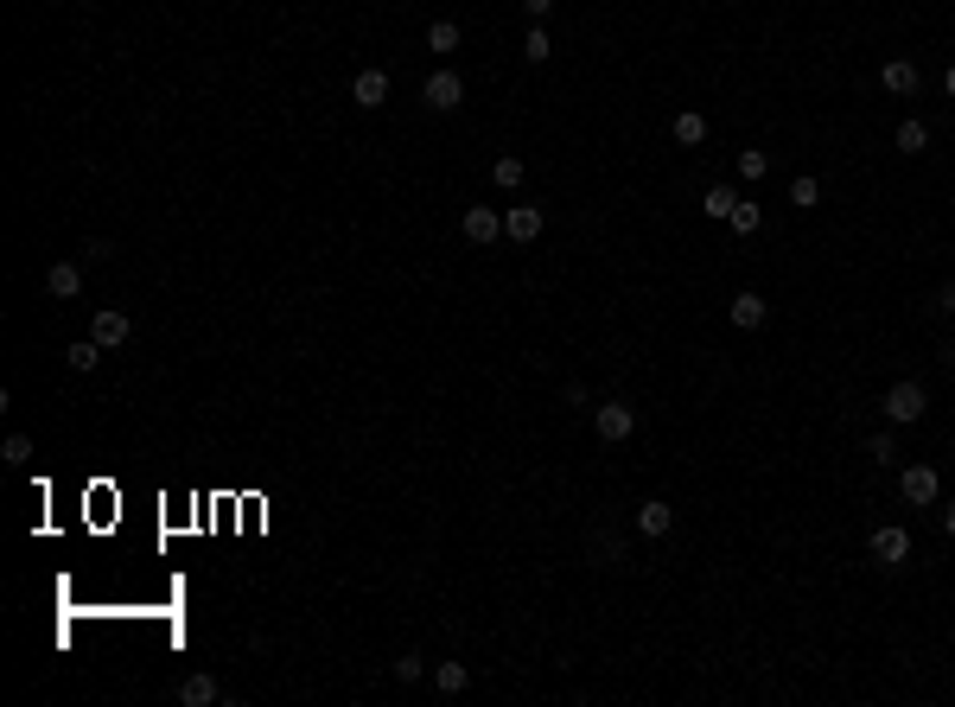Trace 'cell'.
<instances>
[{"instance_id": "cell-1", "label": "cell", "mask_w": 955, "mask_h": 707, "mask_svg": "<svg viewBox=\"0 0 955 707\" xmlns=\"http://www.w3.org/2000/svg\"><path fill=\"white\" fill-rule=\"evenodd\" d=\"M879 408H885V421H892V427H917V421L930 415V395H924V383H911V376H905V383L885 389Z\"/></svg>"}, {"instance_id": "cell-2", "label": "cell", "mask_w": 955, "mask_h": 707, "mask_svg": "<svg viewBox=\"0 0 955 707\" xmlns=\"http://www.w3.org/2000/svg\"><path fill=\"white\" fill-rule=\"evenodd\" d=\"M593 434H599L605 446H624V440L637 434V408H631V402H599V408H593Z\"/></svg>"}, {"instance_id": "cell-3", "label": "cell", "mask_w": 955, "mask_h": 707, "mask_svg": "<svg viewBox=\"0 0 955 707\" xmlns=\"http://www.w3.org/2000/svg\"><path fill=\"white\" fill-rule=\"evenodd\" d=\"M421 102H427V109H440V115H453L459 102H465V77L453 71V64H446V71H433V77L421 83Z\"/></svg>"}, {"instance_id": "cell-4", "label": "cell", "mask_w": 955, "mask_h": 707, "mask_svg": "<svg viewBox=\"0 0 955 707\" xmlns=\"http://www.w3.org/2000/svg\"><path fill=\"white\" fill-rule=\"evenodd\" d=\"M866 548H873L879 567H905L911 561V529L905 523H885V529H873V542H866Z\"/></svg>"}, {"instance_id": "cell-5", "label": "cell", "mask_w": 955, "mask_h": 707, "mask_svg": "<svg viewBox=\"0 0 955 707\" xmlns=\"http://www.w3.org/2000/svg\"><path fill=\"white\" fill-rule=\"evenodd\" d=\"M898 491H905V504H936L943 497V478H936V465H905V478H898Z\"/></svg>"}, {"instance_id": "cell-6", "label": "cell", "mask_w": 955, "mask_h": 707, "mask_svg": "<svg viewBox=\"0 0 955 707\" xmlns=\"http://www.w3.org/2000/svg\"><path fill=\"white\" fill-rule=\"evenodd\" d=\"M542 211H535V204H510V211H503V236H510V243H535V236H542Z\"/></svg>"}, {"instance_id": "cell-7", "label": "cell", "mask_w": 955, "mask_h": 707, "mask_svg": "<svg viewBox=\"0 0 955 707\" xmlns=\"http://www.w3.org/2000/svg\"><path fill=\"white\" fill-rule=\"evenodd\" d=\"M726 319H733L739 332H758V325L771 319V306H764V293H752V287H745V293H733V306H726Z\"/></svg>"}, {"instance_id": "cell-8", "label": "cell", "mask_w": 955, "mask_h": 707, "mask_svg": "<svg viewBox=\"0 0 955 707\" xmlns=\"http://www.w3.org/2000/svg\"><path fill=\"white\" fill-rule=\"evenodd\" d=\"M128 332H134V325H128V313H115V306H102V313L90 319V338L102 344V351H115V344H128Z\"/></svg>"}, {"instance_id": "cell-9", "label": "cell", "mask_w": 955, "mask_h": 707, "mask_svg": "<svg viewBox=\"0 0 955 707\" xmlns=\"http://www.w3.org/2000/svg\"><path fill=\"white\" fill-rule=\"evenodd\" d=\"M459 230H465V243H497V230H503V217L491 211V204H472V211L459 217Z\"/></svg>"}, {"instance_id": "cell-10", "label": "cell", "mask_w": 955, "mask_h": 707, "mask_svg": "<svg viewBox=\"0 0 955 707\" xmlns=\"http://www.w3.org/2000/svg\"><path fill=\"white\" fill-rule=\"evenodd\" d=\"M669 529H675V510L663 504V497H644V504H637V536L656 542V536H669Z\"/></svg>"}, {"instance_id": "cell-11", "label": "cell", "mask_w": 955, "mask_h": 707, "mask_svg": "<svg viewBox=\"0 0 955 707\" xmlns=\"http://www.w3.org/2000/svg\"><path fill=\"white\" fill-rule=\"evenodd\" d=\"M351 102H357V109H382V102H389V77H382V71H357L351 77Z\"/></svg>"}, {"instance_id": "cell-12", "label": "cell", "mask_w": 955, "mask_h": 707, "mask_svg": "<svg viewBox=\"0 0 955 707\" xmlns=\"http://www.w3.org/2000/svg\"><path fill=\"white\" fill-rule=\"evenodd\" d=\"M179 701H185V707H217V701H223V688H217V676L191 669V676L179 682Z\"/></svg>"}, {"instance_id": "cell-13", "label": "cell", "mask_w": 955, "mask_h": 707, "mask_svg": "<svg viewBox=\"0 0 955 707\" xmlns=\"http://www.w3.org/2000/svg\"><path fill=\"white\" fill-rule=\"evenodd\" d=\"M45 293H51V300H77V293H83V268L77 262H51Z\"/></svg>"}, {"instance_id": "cell-14", "label": "cell", "mask_w": 955, "mask_h": 707, "mask_svg": "<svg viewBox=\"0 0 955 707\" xmlns=\"http://www.w3.org/2000/svg\"><path fill=\"white\" fill-rule=\"evenodd\" d=\"M879 83H885L892 96H917V83H924V77H917V64H911V58H892V64L879 71Z\"/></svg>"}, {"instance_id": "cell-15", "label": "cell", "mask_w": 955, "mask_h": 707, "mask_svg": "<svg viewBox=\"0 0 955 707\" xmlns=\"http://www.w3.org/2000/svg\"><path fill=\"white\" fill-rule=\"evenodd\" d=\"M523 179H529V166L516 160V153H497V160H491V185H497V192H523Z\"/></svg>"}, {"instance_id": "cell-16", "label": "cell", "mask_w": 955, "mask_h": 707, "mask_svg": "<svg viewBox=\"0 0 955 707\" xmlns=\"http://www.w3.org/2000/svg\"><path fill=\"white\" fill-rule=\"evenodd\" d=\"M892 147H898V153H924V147H930V122L905 115V122H898V134H892Z\"/></svg>"}, {"instance_id": "cell-17", "label": "cell", "mask_w": 955, "mask_h": 707, "mask_svg": "<svg viewBox=\"0 0 955 707\" xmlns=\"http://www.w3.org/2000/svg\"><path fill=\"white\" fill-rule=\"evenodd\" d=\"M433 688H440V695H465V688H472V669L465 663H433Z\"/></svg>"}, {"instance_id": "cell-18", "label": "cell", "mask_w": 955, "mask_h": 707, "mask_svg": "<svg viewBox=\"0 0 955 707\" xmlns=\"http://www.w3.org/2000/svg\"><path fill=\"white\" fill-rule=\"evenodd\" d=\"M669 134H675V141H682V147H701V141H707V115H701V109H682V115H675V128H669Z\"/></svg>"}, {"instance_id": "cell-19", "label": "cell", "mask_w": 955, "mask_h": 707, "mask_svg": "<svg viewBox=\"0 0 955 707\" xmlns=\"http://www.w3.org/2000/svg\"><path fill=\"white\" fill-rule=\"evenodd\" d=\"M733 204H739L733 185H707V192H701V211H707V217H720V223L733 217Z\"/></svg>"}, {"instance_id": "cell-20", "label": "cell", "mask_w": 955, "mask_h": 707, "mask_svg": "<svg viewBox=\"0 0 955 707\" xmlns=\"http://www.w3.org/2000/svg\"><path fill=\"white\" fill-rule=\"evenodd\" d=\"M64 364H71L77 376H90V370L102 364V344H96V338H77V344H71V351H64Z\"/></svg>"}, {"instance_id": "cell-21", "label": "cell", "mask_w": 955, "mask_h": 707, "mask_svg": "<svg viewBox=\"0 0 955 707\" xmlns=\"http://www.w3.org/2000/svg\"><path fill=\"white\" fill-rule=\"evenodd\" d=\"M726 223H733L739 236H758V223H764V204H758V198H739V204H733V217H726Z\"/></svg>"}, {"instance_id": "cell-22", "label": "cell", "mask_w": 955, "mask_h": 707, "mask_svg": "<svg viewBox=\"0 0 955 707\" xmlns=\"http://www.w3.org/2000/svg\"><path fill=\"white\" fill-rule=\"evenodd\" d=\"M790 204H796V211H815V204H822V179L796 172V179H790Z\"/></svg>"}, {"instance_id": "cell-23", "label": "cell", "mask_w": 955, "mask_h": 707, "mask_svg": "<svg viewBox=\"0 0 955 707\" xmlns=\"http://www.w3.org/2000/svg\"><path fill=\"white\" fill-rule=\"evenodd\" d=\"M764 172H771V153H758V147H745V153H739V179H745V185H758V179H764Z\"/></svg>"}, {"instance_id": "cell-24", "label": "cell", "mask_w": 955, "mask_h": 707, "mask_svg": "<svg viewBox=\"0 0 955 707\" xmlns=\"http://www.w3.org/2000/svg\"><path fill=\"white\" fill-rule=\"evenodd\" d=\"M427 51H459V26L453 20H433L427 26Z\"/></svg>"}, {"instance_id": "cell-25", "label": "cell", "mask_w": 955, "mask_h": 707, "mask_svg": "<svg viewBox=\"0 0 955 707\" xmlns=\"http://www.w3.org/2000/svg\"><path fill=\"white\" fill-rule=\"evenodd\" d=\"M593 555H599L605 567H618V561H624V542L612 536V529H599V536H593Z\"/></svg>"}, {"instance_id": "cell-26", "label": "cell", "mask_w": 955, "mask_h": 707, "mask_svg": "<svg viewBox=\"0 0 955 707\" xmlns=\"http://www.w3.org/2000/svg\"><path fill=\"white\" fill-rule=\"evenodd\" d=\"M523 58H529V64H548V26H529V39H523Z\"/></svg>"}, {"instance_id": "cell-27", "label": "cell", "mask_w": 955, "mask_h": 707, "mask_svg": "<svg viewBox=\"0 0 955 707\" xmlns=\"http://www.w3.org/2000/svg\"><path fill=\"white\" fill-rule=\"evenodd\" d=\"M866 459H873V465H892V459H898V440H892V434H873V440H866Z\"/></svg>"}, {"instance_id": "cell-28", "label": "cell", "mask_w": 955, "mask_h": 707, "mask_svg": "<svg viewBox=\"0 0 955 707\" xmlns=\"http://www.w3.org/2000/svg\"><path fill=\"white\" fill-rule=\"evenodd\" d=\"M421 676H427V657H414V650L395 657V682H421Z\"/></svg>"}, {"instance_id": "cell-29", "label": "cell", "mask_w": 955, "mask_h": 707, "mask_svg": "<svg viewBox=\"0 0 955 707\" xmlns=\"http://www.w3.org/2000/svg\"><path fill=\"white\" fill-rule=\"evenodd\" d=\"M0 459H7V465H26V459H32V440H26V434H7V446H0Z\"/></svg>"}, {"instance_id": "cell-30", "label": "cell", "mask_w": 955, "mask_h": 707, "mask_svg": "<svg viewBox=\"0 0 955 707\" xmlns=\"http://www.w3.org/2000/svg\"><path fill=\"white\" fill-rule=\"evenodd\" d=\"M83 255H90V262H109L115 243H109V236H90V243H83Z\"/></svg>"}, {"instance_id": "cell-31", "label": "cell", "mask_w": 955, "mask_h": 707, "mask_svg": "<svg viewBox=\"0 0 955 707\" xmlns=\"http://www.w3.org/2000/svg\"><path fill=\"white\" fill-rule=\"evenodd\" d=\"M936 313H949V319H955V281L936 287Z\"/></svg>"}, {"instance_id": "cell-32", "label": "cell", "mask_w": 955, "mask_h": 707, "mask_svg": "<svg viewBox=\"0 0 955 707\" xmlns=\"http://www.w3.org/2000/svg\"><path fill=\"white\" fill-rule=\"evenodd\" d=\"M523 13H529V20H535V26H542V20H548V13H554V0H523Z\"/></svg>"}, {"instance_id": "cell-33", "label": "cell", "mask_w": 955, "mask_h": 707, "mask_svg": "<svg viewBox=\"0 0 955 707\" xmlns=\"http://www.w3.org/2000/svg\"><path fill=\"white\" fill-rule=\"evenodd\" d=\"M943 536H955V504H943Z\"/></svg>"}, {"instance_id": "cell-34", "label": "cell", "mask_w": 955, "mask_h": 707, "mask_svg": "<svg viewBox=\"0 0 955 707\" xmlns=\"http://www.w3.org/2000/svg\"><path fill=\"white\" fill-rule=\"evenodd\" d=\"M943 90H949V102H955V64H949V71H943Z\"/></svg>"}]
</instances>
